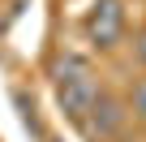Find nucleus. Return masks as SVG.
<instances>
[{
    "label": "nucleus",
    "mask_w": 146,
    "mask_h": 142,
    "mask_svg": "<svg viewBox=\"0 0 146 142\" xmlns=\"http://www.w3.org/2000/svg\"><path fill=\"white\" fill-rule=\"evenodd\" d=\"M52 78H56V99H60L64 116L78 121V125H86L95 99L103 95V82L95 78L90 60L78 56V52H64V56H56V65H52Z\"/></svg>",
    "instance_id": "f257e3e1"
},
{
    "label": "nucleus",
    "mask_w": 146,
    "mask_h": 142,
    "mask_svg": "<svg viewBox=\"0 0 146 142\" xmlns=\"http://www.w3.org/2000/svg\"><path fill=\"white\" fill-rule=\"evenodd\" d=\"M133 56H137V60H142V69H146V30L133 39Z\"/></svg>",
    "instance_id": "39448f33"
},
{
    "label": "nucleus",
    "mask_w": 146,
    "mask_h": 142,
    "mask_svg": "<svg viewBox=\"0 0 146 142\" xmlns=\"http://www.w3.org/2000/svg\"><path fill=\"white\" fill-rule=\"evenodd\" d=\"M120 35H125V0H95L86 13V39L99 52H108L120 43Z\"/></svg>",
    "instance_id": "f03ea898"
},
{
    "label": "nucleus",
    "mask_w": 146,
    "mask_h": 142,
    "mask_svg": "<svg viewBox=\"0 0 146 142\" xmlns=\"http://www.w3.org/2000/svg\"><path fill=\"white\" fill-rule=\"evenodd\" d=\"M125 103H129V116H137V121L146 125V78H137V82H133V91H129V99H125Z\"/></svg>",
    "instance_id": "20e7f679"
},
{
    "label": "nucleus",
    "mask_w": 146,
    "mask_h": 142,
    "mask_svg": "<svg viewBox=\"0 0 146 142\" xmlns=\"http://www.w3.org/2000/svg\"><path fill=\"white\" fill-rule=\"evenodd\" d=\"M125 121H129V103L116 99L112 91H103V95L95 99L90 116H86V129H90L95 138H116V133L125 129Z\"/></svg>",
    "instance_id": "7ed1b4c3"
}]
</instances>
